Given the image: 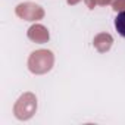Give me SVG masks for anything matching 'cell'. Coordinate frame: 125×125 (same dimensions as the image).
Masks as SVG:
<instances>
[{
  "instance_id": "1",
  "label": "cell",
  "mask_w": 125,
  "mask_h": 125,
  "mask_svg": "<svg viewBox=\"0 0 125 125\" xmlns=\"http://www.w3.org/2000/svg\"><path fill=\"white\" fill-rule=\"evenodd\" d=\"M115 30L118 31V34L121 37L125 38V10L119 12L115 18Z\"/></svg>"
}]
</instances>
